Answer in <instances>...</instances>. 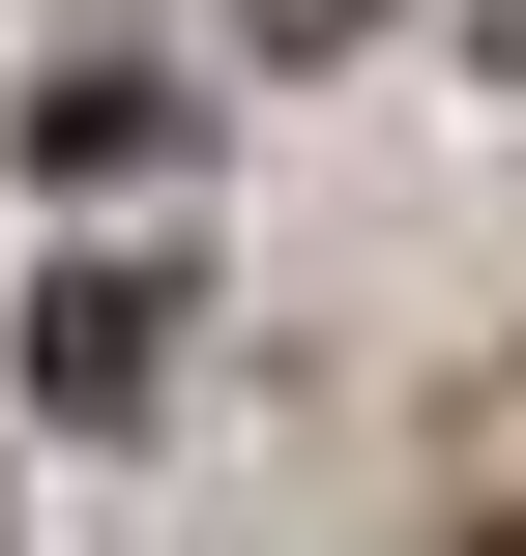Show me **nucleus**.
Masks as SVG:
<instances>
[{
  "instance_id": "f257e3e1",
  "label": "nucleus",
  "mask_w": 526,
  "mask_h": 556,
  "mask_svg": "<svg viewBox=\"0 0 526 556\" xmlns=\"http://www.w3.org/2000/svg\"><path fill=\"white\" fill-rule=\"evenodd\" d=\"M29 381H59V410H146V381H176V293H146V264H88V293L29 323Z\"/></svg>"
},
{
  "instance_id": "f03ea898",
  "label": "nucleus",
  "mask_w": 526,
  "mask_h": 556,
  "mask_svg": "<svg viewBox=\"0 0 526 556\" xmlns=\"http://www.w3.org/2000/svg\"><path fill=\"white\" fill-rule=\"evenodd\" d=\"M29 147H59V176H146V147H176V88H146V59H59V88H29Z\"/></svg>"
}]
</instances>
